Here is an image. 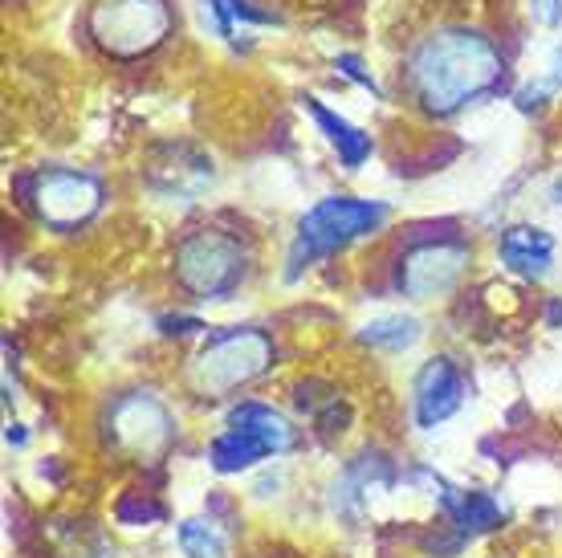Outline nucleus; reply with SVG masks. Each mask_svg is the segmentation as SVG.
Segmentation results:
<instances>
[{
  "label": "nucleus",
  "instance_id": "obj_20",
  "mask_svg": "<svg viewBox=\"0 0 562 558\" xmlns=\"http://www.w3.org/2000/svg\"><path fill=\"white\" fill-rule=\"evenodd\" d=\"M550 78H554V86H562V49H554V54H550Z\"/></svg>",
  "mask_w": 562,
  "mask_h": 558
},
{
  "label": "nucleus",
  "instance_id": "obj_19",
  "mask_svg": "<svg viewBox=\"0 0 562 558\" xmlns=\"http://www.w3.org/2000/svg\"><path fill=\"white\" fill-rule=\"evenodd\" d=\"M159 326H164L168 335H192V331H204L196 319H164Z\"/></svg>",
  "mask_w": 562,
  "mask_h": 558
},
{
  "label": "nucleus",
  "instance_id": "obj_18",
  "mask_svg": "<svg viewBox=\"0 0 562 558\" xmlns=\"http://www.w3.org/2000/svg\"><path fill=\"white\" fill-rule=\"evenodd\" d=\"M535 16L542 25H559L562 21V0H535Z\"/></svg>",
  "mask_w": 562,
  "mask_h": 558
},
{
  "label": "nucleus",
  "instance_id": "obj_10",
  "mask_svg": "<svg viewBox=\"0 0 562 558\" xmlns=\"http://www.w3.org/2000/svg\"><path fill=\"white\" fill-rule=\"evenodd\" d=\"M464 404V379L452 359H428L416 376V424L436 428Z\"/></svg>",
  "mask_w": 562,
  "mask_h": 558
},
{
  "label": "nucleus",
  "instance_id": "obj_11",
  "mask_svg": "<svg viewBox=\"0 0 562 558\" xmlns=\"http://www.w3.org/2000/svg\"><path fill=\"white\" fill-rule=\"evenodd\" d=\"M497 249H502V261L526 281H542L550 274V266H554V237L542 233V228H530V224L506 228Z\"/></svg>",
  "mask_w": 562,
  "mask_h": 558
},
{
  "label": "nucleus",
  "instance_id": "obj_16",
  "mask_svg": "<svg viewBox=\"0 0 562 558\" xmlns=\"http://www.w3.org/2000/svg\"><path fill=\"white\" fill-rule=\"evenodd\" d=\"M180 546L188 558H225V534L216 531L212 522H200V517H188L180 526Z\"/></svg>",
  "mask_w": 562,
  "mask_h": 558
},
{
  "label": "nucleus",
  "instance_id": "obj_15",
  "mask_svg": "<svg viewBox=\"0 0 562 558\" xmlns=\"http://www.w3.org/2000/svg\"><path fill=\"white\" fill-rule=\"evenodd\" d=\"M359 338H363L367 347H380V350H408L420 338V322L404 319V314H387V319L367 322Z\"/></svg>",
  "mask_w": 562,
  "mask_h": 558
},
{
  "label": "nucleus",
  "instance_id": "obj_12",
  "mask_svg": "<svg viewBox=\"0 0 562 558\" xmlns=\"http://www.w3.org/2000/svg\"><path fill=\"white\" fill-rule=\"evenodd\" d=\"M306 111L314 114V123L326 131V140H330V147L338 152V159H342V168L355 171L367 164V155H371V135H363L355 123H347L342 114H335L330 107H323L318 98H306Z\"/></svg>",
  "mask_w": 562,
  "mask_h": 558
},
{
  "label": "nucleus",
  "instance_id": "obj_14",
  "mask_svg": "<svg viewBox=\"0 0 562 558\" xmlns=\"http://www.w3.org/2000/svg\"><path fill=\"white\" fill-rule=\"evenodd\" d=\"M445 510L457 517L461 531H493V526H502V510L485 493H457V489H449L445 493Z\"/></svg>",
  "mask_w": 562,
  "mask_h": 558
},
{
  "label": "nucleus",
  "instance_id": "obj_8",
  "mask_svg": "<svg viewBox=\"0 0 562 558\" xmlns=\"http://www.w3.org/2000/svg\"><path fill=\"white\" fill-rule=\"evenodd\" d=\"M469 245L461 237H436V241H416L395 269V286L408 293L412 302H428L449 293L461 274L469 269Z\"/></svg>",
  "mask_w": 562,
  "mask_h": 558
},
{
  "label": "nucleus",
  "instance_id": "obj_5",
  "mask_svg": "<svg viewBox=\"0 0 562 558\" xmlns=\"http://www.w3.org/2000/svg\"><path fill=\"white\" fill-rule=\"evenodd\" d=\"M176 274L188 293H196L200 302H225L245 278V253L233 237L216 228H200L192 237L180 241L176 249Z\"/></svg>",
  "mask_w": 562,
  "mask_h": 558
},
{
  "label": "nucleus",
  "instance_id": "obj_2",
  "mask_svg": "<svg viewBox=\"0 0 562 558\" xmlns=\"http://www.w3.org/2000/svg\"><path fill=\"white\" fill-rule=\"evenodd\" d=\"M392 212L380 200H351V196H326L297 221V237L290 245V269L285 278L294 281L302 269L323 261L330 253L347 249L351 241L375 233Z\"/></svg>",
  "mask_w": 562,
  "mask_h": 558
},
{
  "label": "nucleus",
  "instance_id": "obj_7",
  "mask_svg": "<svg viewBox=\"0 0 562 558\" xmlns=\"http://www.w3.org/2000/svg\"><path fill=\"white\" fill-rule=\"evenodd\" d=\"M102 200L106 196H102L99 176L78 168H49L29 180V209L54 233H78L102 212Z\"/></svg>",
  "mask_w": 562,
  "mask_h": 558
},
{
  "label": "nucleus",
  "instance_id": "obj_6",
  "mask_svg": "<svg viewBox=\"0 0 562 558\" xmlns=\"http://www.w3.org/2000/svg\"><path fill=\"white\" fill-rule=\"evenodd\" d=\"M269 364H273V343L266 331L237 326V331H221L209 338V347L196 355L192 376H196L200 391L225 395V391H237L240 383L257 379Z\"/></svg>",
  "mask_w": 562,
  "mask_h": 558
},
{
  "label": "nucleus",
  "instance_id": "obj_9",
  "mask_svg": "<svg viewBox=\"0 0 562 558\" xmlns=\"http://www.w3.org/2000/svg\"><path fill=\"white\" fill-rule=\"evenodd\" d=\"M114 440L139 457H151V453H164L171 440V416L164 412L159 400L151 395H127L123 404L114 408Z\"/></svg>",
  "mask_w": 562,
  "mask_h": 558
},
{
  "label": "nucleus",
  "instance_id": "obj_21",
  "mask_svg": "<svg viewBox=\"0 0 562 558\" xmlns=\"http://www.w3.org/2000/svg\"><path fill=\"white\" fill-rule=\"evenodd\" d=\"M550 196H554V204H562V180L554 183V192H550Z\"/></svg>",
  "mask_w": 562,
  "mask_h": 558
},
{
  "label": "nucleus",
  "instance_id": "obj_1",
  "mask_svg": "<svg viewBox=\"0 0 562 558\" xmlns=\"http://www.w3.org/2000/svg\"><path fill=\"white\" fill-rule=\"evenodd\" d=\"M408 86L412 98L428 114H457L464 102L497 90L506 78L502 49L477 33V29H436L408 54Z\"/></svg>",
  "mask_w": 562,
  "mask_h": 558
},
{
  "label": "nucleus",
  "instance_id": "obj_13",
  "mask_svg": "<svg viewBox=\"0 0 562 558\" xmlns=\"http://www.w3.org/2000/svg\"><path fill=\"white\" fill-rule=\"evenodd\" d=\"M204 21L225 42H233L237 25H281L273 9H257L254 0H204Z\"/></svg>",
  "mask_w": 562,
  "mask_h": 558
},
{
  "label": "nucleus",
  "instance_id": "obj_4",
  "mask_svg": "<svg viewBox=\"0 0 562 558\" xmlns=\"http://www.w3.org/2000/svg\"><path fill=\"white\" fill-rule=\"evenodd\" d=\"M176 13L168 0H99L90 13V33L111 57L151 54L168 42Z\"/></svg>",
  "mask_w": 562,
  "mask_h": 558
},
{
  "label": "nucleus",
  "instance_id": "obj_17",
  "mask_svg": "<svg viewBox=\"0 0 562 558\" xmlns=\"http://www.w3.org/2000/svg\"><path fill=\"white\" fill-rule=\"evenodd\" d=\"M335 70H338V74H347L351 82H359L363 90H371V94H380V82H375V78H371V74L363 70V62H359L355 54H338V57H335Z\"/></svg>",
  "mask_w": 562,
  "mask_h": 558
},
{
  "label": "nucleus",
  "instance_id": "obj_3",
  "mask_svg": "<svg viewBox=\"0 0 562 558\" xmlns=\"http://www.w3.org/2000/svg\"><path fill=\"white\" fill-rule=\"evenodd\" d=\"M294 445V428L290 420L273 412L266 404H240L228 412L225 433L212 440L209 461L216 473H240V469H254L257 461H266L273 453H285Z\"/></svg>",
  "mask_w": 562,
  "mask_h": 558
}]
</instances>
